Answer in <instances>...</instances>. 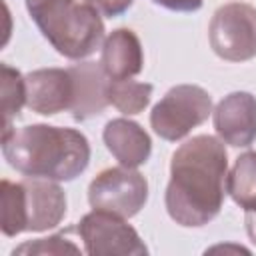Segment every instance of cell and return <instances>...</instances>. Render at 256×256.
<instances>
[{
    "label": "cell",
    "mask_w": 256,
    "mask_h": 256,
    "mask_svg": "<svg viewBox=\"0 0 256 256\" xmlns=\"http://www.w3.org/2000/svg\"><path fill=\"white\" fill-rule=\"evenodd\" d=\"M0 84H2V134L12 130L10 122L18 116L20 108L26 102V78L8 64L0 66Z\"/></svg>",
    "instance_id": "cell-17"
},
{
    "label": "cell",
    "mask_w": 256,
    "mask_h": 256,
    "mask_svg": "<svg viewBox=\"0 0 256 256\" xmlns=\"http://www.w3.org/2000/svg\"><path fill=\"white\" fill-rule=\"evenodd\" d=\"M74 98V80L70 70L42 68L26 76V104L44 116L70 110Z\"/></svg>",
    "instance_id": "cell-8"
},
{
    "label": "cell",
    "mask_w": 256,
    "mask_h": 256,
    "mask_svg": "<svg viewBox=\"0 0 256 256\" xmlns=\"http://www.w3.org/2000/svg\"><path fill=\"white\" fill-rule=\"evenodd\" d=\"M212 112V100L200 86L180 84L152 108L150 124L164 140H180L192 128L200 126Z\"/></svg>",
    "instance_id": "cell-4"
},
{
    "label": "cell",
    "mask_w": 256,
    "mask_h": 256,
    "mask_svg": "<svg viewBox=\"0 0 256 256\" xmlns=\"http://www.w3.org/2000/svg\"><path fill=\"white\" fill-rule=\"evenodd\" d=\"M148 198L146 178L128 166L100 172L88 188V200L94 210H106L122 218L138 214Z\"/></svg>",
    "instance_id": "cell-6"
},
{
    "label": "cell",
    "mask_w": 256,
    "mask_h": 256,
    "mask_svg": "<svg viewBox=\"0 0 256 256\" xmlns=\"http://www.w3.org/2000/svg\"><path fill=\"white\" fill-rule=\"evenodd\" d=\"M78 232L84 240L86 252L92 256H112V254H146V246L142 244L138 232L124 222L122 216L94 210L86 214Z\"/></svg>",
    "instance_id": "cell-7"
},
{
    "label": "cell",
    "mask_w": 256,
    "mask_h": 256,
    "mask_svg": "<svg viewBox=\"0 0 256 256\" xmlns=\"http://www.w3.org/2000/svg\"><path fill=\"white\" fill-rule=\"evenodd\" d=\"M152 2L164 8H170V10H178V12H192L202 6V0H152Z\"/></svg>",
    "instance_id": "cell-20"
},
{
    "label": "cell",
    "mask_w": 256,
    "mask_h": 256,
    "mask_svg": "<svg viewBox=\"0 0 256 256\" xmlns=\"http://www.w3.org/2000/svg\"><path fill=\"white\" fill-rule=\"evenodd\" d=\"M78 254L80 248L74 246L64 236H52V238H40L36 242H26L20 248L14 250V254Z\"/></svg>",
    "instance_id": "cell-18"
},
{
    "label": "cell",
    "mask_w": 256,
    "mask_h": 256,
    "mask_svg": "<svg viewBox=\"0 0 256 256\" xmlns=\"http://www.w3.org/2000/svg\"><path fill=\"white\" fill-rule=\"evenodd\" d=\"M246 230H248V236L252 238V242H256V210L246 212Z\"/></svg>",
    "instance_id": "cell-21"
},
{
    "label": "cell",
    "mask_w": 256,
    "mask_h": 256,
    "mask_svg": "<svg viewBox=\"0 0 256 256\" xmlns=\"http://www.w3.org/2000/svg\"><path fill=\"white\" fill-rule=\"evenodd\" d=\"M86 4H90L98 14H104V16H118V14H122L126 8H130L132 0H86Z\"/></svg>",
    "instance_id": "cell-19"
},
{
    "label": "cell",
    "mask_w": 256,
    "mask_h": 256,
    "mask_svg": "<svg viewBox=\"0 0 256 256\" xmlns=\"http://www.w3.org/2000/svg\"><path fill=\"white\" fill-rule=\"evenodd\" d=\"M226 190L240 208L246 212L256 210V152H246L236 158L226 178Z\"/></svg>",
    "instance_id": "cell-14"
},
{
    "label": "cell",
    "mask_w": 256,
    "mask_h": 256,
    "mask_svg": "<svg viewBox=\"0 0 256 256\" xmlns=\"http://www.w3.org/2000/svg\"><path fill=\"white\" fill-rule=\"evenodd\" d=\"M52 2H56V0H26V6H28V12H34V10H38L46 4H52Z\"/></svg>",
    "instance_id": "cell-22"
},
{
    "label": "cell",
    "mask_w": 256,
    "mask_h": 256,
    "mask_svg": "<svg viewBox=\"0 0 256 256\" xmlns=\"http://www.w3.org/2000/svg\"><path fill=\"white\" fill-rule=\"evenodd\" d=\"M104 142L112 156L128 168L144 164L150 156V136L136 122L116 118L110 120L104 128Z\"/></svg>",
    "instance_id": "cell-13"
},
{
    "label": "cell",
    "mask_w": 256,
    "mask_h": 256,
    "mask_svg": "<svg viewBox=\"0 0 256 256\" xmlns=\"http://www.w3.org/2000/svg\"><path fill=\"white\" fill-rule=\"evenodd\" d=\"M0 226L6 236H16L26 230L24 188L22 182L2 180L0 188Z\"/></svg>",
    "instance_id": "cell-15"
},
{
    "label": "cell",
    "mask_w": 256,
    "mask_h": 256,
    "mask_svg": "<svg viewBox=\"0 0 256 256\" xmlns=\"http://www.w3.org/2000/svg\"><path fill=\"white\" fill-rule=\"evenodd\" d=\"M226 150L214 136H194L184 142L170 162L166 208L182 226L210 222L224 202Z\"/></svg>",
    "instance_id": "cell-1"
},
{
    "label": "cell",
    "mask_w": 256,
    "mask_h": 256,
    "mask_svg": "<svg viewBox=\"0 0 256 256\" xmlns=\"http://www.w3.org/2000/svg\"><path fill=\"white\" fill-rule=\"evenodd\" d=\"M210 44L214 52L230 62H244L256 56V8L244 2H230L218 8L210 22Z\"/></svg>",
    "instance_id": "cell-5"
},
{
    "label": "cell",
    "mask_w": 256,
    "mask_h": 256,
    "mask_svg": "<svg viewBox=\"0 0 256 256\" xmlns=\"http://www.w3.org/2000/svg\"><path fill=\"white\" fill-rule=\"evenodd\" d=\"M214 128L230 146H250L256 138V98L232 92L214 110Z\"/></svg>",
    "instance_id": "cell-9"
},
{
    "label": "cell",
    "mask_w": 256,
    "mask_h": 256,
    "mask_svg": "<svg viewBox=\"0 0 256 256\" xmlns=\"http://www.w3.org/2000/svg\"><path fill=\"white\" fill-rule=\"evenodd\" d=\"M74 80V98L70 112L76 120H86L100 114L108 104L110 78L96 62H84L68 68Z\"/></svg>",
    "instance_id": "cell-11"
},
{
    "label": "cell",
    "mask_w": 256,
    "mask_h": 256,
    "mask_svg": "<svg viewBox=\"0 0 256 256\" xmlns=\"http://www.w3.org/2000/svg\"><path fill=\"white\" fill-rule=\"evenodd\" d=\"M30 16L44 38L62 56L72 60L90 56L104 38V24L90 4L56 0L30 12Z\"/></svg>",
    "instance_id": "cell-3"
},
{
    "label": "cell",
    "mask_w": 256,
    "mask_h": 256,
    "mask_svg": "<svg viewBox=\"0 0 256 256\" xmlns=\"http://www.w3.org/2000/svg\"><path fill=\"white\" fill-rule=\"evenodd\" d=\"M2 152L14 170L48 180H72L90 160V146L82 132L48 124L4 132Z\"/></svg>",
    "instance_id": "cell-2"
},
{
    "label": "cell",
    "mask_w": 256,
    "mask_h": 256,
    "mask_svg": "<svg viewBox=\"0 0 256 256\" xmlns=\"http://www.w3.org/2000/svg\"><path fill=\"white\" fill-rule=\"evenodd\" d=\"M150 94H152V84L134 82L130 78H124V80L110 78L108 98H110V104H114L122 114L142 112L150 102Z\"/></svg>",
    "instance_id": "cell-16"
},
{
    "label": "cell",
    "mask_w": 256,
    "mask_h": 256,
    "mask_svg": "<svg viewBox=\"0 0 256 256\" xmlns=\"http://www.w3.org/2000/svg\"><path fill=\"white\" fill-rule=\"evenodd\" d=\"M142 46L138 36L128 28L114 30L104 46H102V58L100 66L112 80H124L132 78L142 70Z\"/></svg>",
    "instance_id": "cell-12"
},
{
    "label": "cell",
    "mask_w": 256,
    "mask_h": 256,
    "mask_svg": "<svg viewBox=\"0 0 256 256\" xmlns=\"http://www.w3.org/2000/svg\"><path fill=\"white\" fill-rule=\"evenodd\" d=\"M24 188V212H26V230L42 232L60 224L66 214V196L62 188L48 178L22 180Z\"/></svg>",
    "instance_id": "cell-10"
}]
</instances>
